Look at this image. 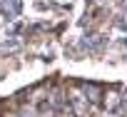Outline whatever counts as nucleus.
Here are the masks:
<instances>
[{
	"mask_svg": "<svg viewBox=\"0 0 127 117\" xmlns=\"http://www.w3.org/2000/svg\"><path fill=\"white\" fill-rule=\"evenodd\" d=\"M80 92L85 95V100L87 102H92V105H97V102H102V87L100 85H92V82H85L82 87H80Z\"/></svg>",
	"mask_w": 127,
	"mask_h": 117,
	"instance_id": "obj_1",
	"label": "nucleus"
},
{
	"mask_svg": "<svg viewBox=\"0 0 127 117\" xmlns=\"http://www.w3.org/2000/svg\"><path fill=\"white\" fill-rule=\"evenodd\" d=\"M70 105H72V110H75V115H77V117H85V115H87V105H90V102L85 100V95H82L80 90H75V92H72Z\"/></svg>",
	"mask_w": 127,
	"mask_h": 117,
	"instance_id": "obj_2",
	"label": "nucleus"
},
{
	"mask_svg": "<svg viewBox=\"0 0 127 117\" xmlns=\"http://www.w3.org/2000/svg\"><path fill=\"white\" fill-rule=\"evenodd\" d=\"M102 105H105L110 112H115V110L122 105V95H117V92H107V95H102Z\"/></svg>",
	"mask_w": 127,
	"mask_h": 117,
	"instance_id": "obj_3",
	"label": "nucleus"
},
{
	"mask_svg": "<svg viewBox=\"0 0 127 117\" xmlns=\"http://www.w3.org/2000/svg\"><path fill=\"white\" fill-rule=\"evenodd\" d=\"M3 10H5L8 18H18V13H20V3H18V0H3Z\"/></svg>",
	"mask_w": 127,
	"mask_h": 117,
	"instance_id": "obj_4",
	"label": "nucleus"
}]
</instances>
